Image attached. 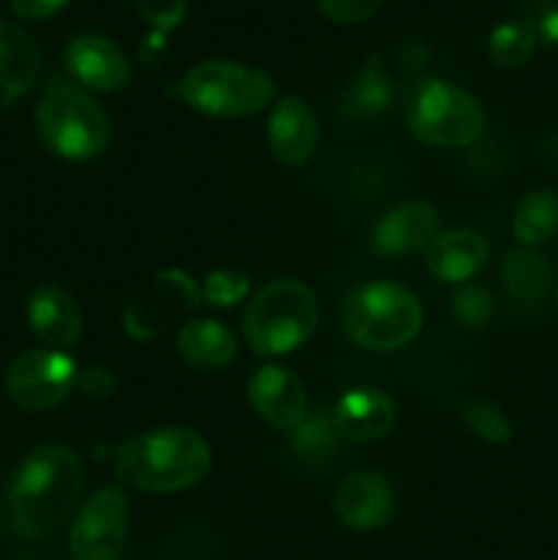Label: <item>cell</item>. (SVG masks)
<instances>
[{
  "mask_svg": "<svg viewBox=\"0 0 558 560\" xmlns=\"http://www.w3.org/2000/svg\"><path fill=\"white\" fill-rule=\"evenodd\" d=\"M85 470L66 446H42L25 457L9 487L11 525L25 539H49L77 514Z\"/></svg>",
  "mask_w": 558,
  "mask_h": 560,
  "instance_id": "obj_1",
  "label": "cell"
},
{
  "mask_svg": "<svg viewBox=\"0 0 558 560\" xmlns=\"http://www.w3.org/2000/svg\"><path fill=\"white\" fill-rule=\"evenodd\" d=\"M211 468V448L189 427L140 432L115 454V476L142 492H181L195 487Z\"/></svg>",
  "mask_w": 558,
  "mask_h": 560,
  "instance_id": "obj_2",
  "label": "cell"
},
{
  "mask_svg": "<svg viewBox=\"0 0 558 560\" xmlns=\"http://www.w3.org/2000/svg\"><path fill=\"white\" fill-rule=\"evenodd\" d=\"M405 126L432 148H468L485 135L487 115L474 93L452 82L416 77L399 85Z\"/></svg>",
  "mask_w": 558,
  "mask_h": 560,
  "instance_id": "obj_3",
  "label": "cell"
},
{
  "mask_svg": "<svg viewBox=\"0 0 558 560\" xmlns=\"http://www.w3.org/2000/svg\"><path fill=\"white\" fill-rule=\"evenodd\" d=\"M425 323L419 295L392 279L361 284L342 306V328L359 348L392 353L414 342Z\"/></svg>",
  "mask_w": 558,
  "mask_h": 560,
  "instance_id": "obj_4",
  "label": "cell"
},
{
  "mask_svg": "<svg viewBox=\"0 0 558 560\" xmlns=\"http://www.w3.org/2000/svg\"><path fill=\"white\" fill-rule=\"evenodd\" d=\"M44 145L69 162H88L109 142V118L74 80L53 77L36 107Z\"/></svg>",
  "mask_w": 558,
  "mask_h": 560,
  "instance_id": "obj_5",
  "label": "cell"
},
{
  "mask_svg": "<svg viewBox=\"0 0 558 560\" xmlns=\"http://www.w3.org/2000/svg\"><path fill=\"white\" fill-rule=\"evenodd\" d=\"M244 339L257 355L293 353L317 326V299L299 279H274L244 312Z\"/></svg>",
  "mask_w": 558,
  "mask_h": 560,
  "instance_id": "obj_6",
  "label": "cell"
},
{
  "mask_svg": "<svg viewBox=\"0 0 558 560\" xmlns=\"http://www.w3.org/2000/svg\"><path fill=\"white\" fill-rule=\"evenodd\" d=\"M175 98L211 118H249L268 107L277 93L274 80L255 66L235 60H202L173 88Z\"/></svg>",
  "mask_w": 558,
  "mask_h": 560,
  "instance_id": "obj_7",
  "label": "cell"
},
{
  "mask_svg": "<svg viewBox=\"0 0 558 560\" xmlns=\"http://www.w3.org/2000/svg\"><path fill=\"white\" fill-rule=\"evenodd\" d=\"M129 503L118 487L93 492L71 520V560H118L126 545Z\"/></svg>",
  "mask_w": 558,
  "mask_h": 560,
  "instance_id": "obj_8",
  "label": "cell"
},
{
  "mask_svg": "<svg viewBox=\"0 0 558 560\" xmlns=\"http://www.w3.org/2000/svg\"><path fill=\"white\" fill-rule=\"evenodd\" d=\"M77 377L74 361L60 350H31L9 366L5 392L20 408L49 410L74 392Z\"/></svg>",
  "mask_w": 558,
  "mask_h": 560,
  "instance_id": "obj_9",
  "label": "cell"
},
{
  "mask_svg": "<svg viewBox=\"0 0 558 560\" xmlns=\"http://www.w3.org/2000/svg\"><path fill=\"white\" fill-rule=\"evenodd\" d=\"M202 301L200 288L184 271H164L142 290L124 312V328L135 339H153L175 315L195 310Z\"/></svg>",
  "mask_w": 558,
  "mask_h": 560,
  "instance_id": "obj_10",
  "label": "cell"
},
{
  "mask_svg": "<svg viewBox=\"0 0 558 560\" xmlns=\"http://www.w3.org/2000/svg\"><path fill=\"white\" fill-rule=\"evenodd\" d=\"M249 405L266 424L293 432L310 413L301 377L288 366L268 364L249 377Z\"/></svg>",
  "mask_w": 558,
  "mask_h": 560,
  "instance_id": "obj_11",
  "label": "cell"
},
{
  "mask_svg": "<svg viewBox=\"0 0 558 560\" xmlns=\"http://www.w3.org/2000/svg\"><path fill=\"white\" fill-rule=\"evenodd\" d=\"M63 60L77 85L91 88V91L98 93L120 91L131 77L129 60L120 52L118 44L96 36V33H82V36L71 38Z\"/></svg>",
  "mask_w": 558,
  "mask_h": 560,
  "instance_id": "obj_12",
  "label": "cell"
},
{
  "mask_svg": "<svg viewBox=\"0 0 558 560\" xmlns=\"http://www.w3.org/2000/svg\"><path fill=\"white\" fill-rule=\"evenodd\" d=\"M334 512L350 530L383 528L394 512V492L375 470H356L339 485Z\"/></svg>",
  "mask_w": 558,
  "mask_h": 560,
  "instance_id": "obj_13",
  "label": "cell"
},
{
  "mask_svg": "<svg viewBox=\"0 0 558 560\" xmlns=\"http://www.w3.org/2000/svg\"><path fill=\"white\" fill-rule=\"evenodd\" d=\"M438 235V213L430 202L410 200L392 208L372 230V249L386 257L427 249Z\"/></svg>",
  "mask_w": 558,
  "mask_h": 560,
  "instance_id": "obj_14",
  "label": "cell"
},
{
  "mask_svg": "<svg viewBox=\"0 0 558 560\" xmlns=\"http://www.w3.org/2000/svg\"><path fill=\"white\" fill-rule=\"evenodd\" d=\"M27 323L47 348H74L82 337V310L69 290L42 284L27 299Z\"/></svg>",
  "mask_w": 558,
  "mask_h": 560,
  "instance_id": "obj_15",
  "label": "cell"
},
{
  "mask_svg": "<svg viewBox=\"0 0 558 560\" xmlns=\"http://www.w3.org/2000/svg\"><path fill=\"white\" fill-rule=\"evenodd\" d=\"M317 140H321V129H317V118L310 104L295 96L279 98L268 118V148L274 156L282 164L299 167L310 162Z\"/></svg>",
  "mask_w": 558,
  "mask_h": 560,
  "instance_id": "obj_16",
  "label": "cell"
},
{
  "mask_svg": "<svg viewBox=\"0 0 558 560\" xmlns=\"http://www.w3.org/2000/svg\"><path fill=\"white\" fill-rule=\"evenodd\" d=\"M490 257L485 235L476 230H449L427 246V271L441 282L463 284L485 268Z\"/></svg>",
  "mask_w": 558,
  "mask_h": 560,
  "instance_id": "obj_17",
  "label": "cell"
},
{
  "mask_svg": "<svg viewBox=\"0 0 558 560\" xmlns=\"http://www.w3.org/2000/svg\"><path fill=\"white\" fill-rule=\"evenodd\" d=\"M334 424L348 441H377L397 421V405L381 388H353L334 408Z\"/></svg>",
  "mask_w": 558,
  "mask_h": 560,
  "instance_id": "obj_18",
  "label": "cell"
},
{
  "mask_svg": "<svg viewBox=\"0 0 558 560\" xmlns=\"http://www.w3.org/2000/svg\"><path fill=\"white\" fill-rule=\"evenodd\" d=\"M42 71V49L33 36L11 22H0V113L31 91Z\"/></svg>",
  "mask_w": 558,
  "mask_h": 560,
  "instance_id": "obj_19",
  "label": "cell"
},
{
  "mask_svg": "<svg viewBox=\"0 0 558 560\" xmlns=\"http://www.w3.org/2000/svg\"><path fill=\"white\" fill-rule=\"evenodd\" d=\"M178 353L195 370H222L239 353L235 334L219 320H191L178 331Z\"/></svg>",
  "mask_w": 558,
  "mask_h": 560,
  "instance_id": "obj_20",
  "label": "cell"
},
{
  "mask_svg": "<svg viewBox=\"0 0 558 560\" xmlns=\"http://www.w3.org/2000/svg\"><path fill=\"white\" fill-rule=\"evenodd\" d=\"M394 96H399V93L394 91V80L386 69V60H383L381 52H375L361 66L359 74L350 80L348 91L342 96V113L350 120L377 118V115L392 107Z\"/></svg>",
  "mask_w": 558,
  "mask_h": 560,
  "instance_id": "obj_21",
  "label": "cell"
},
{
  "mask_svg": "<svg viewBox=\"0 0 558 560\" xmlns=\"http://www.w3.org/2000/svg\"><path fill=\"white\" fill-rule=\"evenodd\" d=\"M503 282L520 304H542L553 290V271L545 257L520 246L503 257Z\"/></svg>",
  "mask_w": 558,
  "mask_h": 560,
  "instance_id": "obj_22",
  "label": "cell"
},
{
  "mask_svg": "<svg viewBox=\"0 0 558 560\" xmlns=\"http://www.w3.org/2000/svg\"><path fill=\"white\" fill-rule=\"evenodd\" d=\"M512 233L520 246L534 249L558 233V195L550 189H536L523 197L512 219Z\"/></svg>",
  "mask_w": 558,
  "mask_h": 560,
  "instance_id": "obj_23",
  "label": "cell"
},
{
  "mask_svg": "<svg viewBox=\"0 0 558 560\" xmlns=\"http://www.w3.org/2000/svg\"><path fill=\"white\" fill-rule=\"evenodd\" d=\"M339 430L334 424V416L323 413V410H312L306 419L290 432V448L299 454L304 463L323 465L334 457L339 441Z\"/></svg>",
  "mask_w": 558,
  "mask_h": 560,
  "instance_id": "obj_24",
  "label": "cell"
},
{
  "mask_svg": "<svg viewBox=\"0 0 558 560\" xmlns=\"http://www.w3.org/2000/svg\"><path fill=\"white\" fill-rule=\"evenodd\" d=\"M536 49V36L525 22H503L490 33L487 52L490 60L501 69H520L531 60Z\"/></svg>",
  "mask_w": 558,
  "mask_h": 560,
  "instance_id": "obj_25",
  "label": "cell"
},
{
  "mask_svg": "<svg viewBox=\"0 0 558 560\" xmlns=\"http://www.w3.org/2000/svg\"><path fill=\"white\" fill-rule=\"evenodd\" d=\"M460 416H463L465 427H468L476 438L492 443V446H507V443L512 441V421L507 419V413H503L498 405L487 402V399H468V402H463V408H460Z\"/></svg>",
  "mask_w": 558,
  "mask_h": 560,
  "instance_id": "obj_26",
  "label": "cell"
},
{
  "mask_svg": "<svg viewBox=\"0 0 558 560\" xmlns=\"http://www.w3.org/2000/svg\"><path fill=\"white\" fill-rule=\"evenodd\" d=\"M200 295L206 304L230 310V306L241 304L249 295V279H246V273L235 271V268H219V271L208 273L200 288Z\"/></svg>",
  "mask_w": 558,
  "mask_h": 560,
  "instance_id": "obj_27",
  "label": "cell"
},
{
  "mask_svg": "<svg viewBox=\"0 0 558 560\" xmlns=\"http://www.w3.org/2000/svg\"><path fill=\"white\" fill-rule=\"evenodd\" d=\"M496 304H492V295L487 293L479 284H465L454 293L452 299V315L463 323L465 328H481L490 323Z\"/></svg>",
  "mask_w": 558,
  "mask_h": 560,
  "instance_id": "obj_28",
  "label": "cell"
},
{
  "mask_svg": "<svg viewBox=\"0 0 558 560\" xmlns=\"http://www.w3.org/2000/svg\"><path fill=\"white\" fill-rule=\"evenodd\" d=\"M386 0H317V9L337 25H361L383 9Z\"/></svg>",
  "mask_w": 558,
  "mask_h": 560,
  "instance_id": "obj_29",
  "label": "cell"
},
{
  "mask_svg": "<svg viewBox=\"0 0 558 560\" xmlns=\"http://www.w3.org/2000/svg\"><path fill=\"white\" fill-rule=\"evenodd\" d=\"M135 5L153 31L167 36L170 31H175L184 22L189 0H135Z\"/></svg>",
  "mask_w": 558,
  "mask_h": 560,
  "instance_id": "obj_30",
  "label": "cell"
},
{
  "mask_svg": "<svg viewBox=\"0 0 558 560\" xmlns=\"http://www.w3.org/2000/svg\"><path fill=\"white\" fill-rule=\"evenodd\" d=\"M525 25L531 27L536 42L558 44V0H528Z\"/></svg>",
  "mask_w": 558,
  "mask_h": 560,
  "instance_id": "obj_31",
  "label": "cell"
},
{
  "mask_svg": "<svg viewBox=\"0 0 558 560\" xmlns=\"http://www.w3.org/2000/svg\"><path fill=\"white\" fill-rule=\"evenodd\" d=\"M427 63H430V49L421 38H405L397 47V66L403 71V82L425 77Z\"/></svg>",
  "mask_w": 558,
  "mask_h": 560,
  "instance_id": "obj_32",
  "label": "cell"
},
{
  "mask_svg": "<svg viewBox=\"0 0 558 560\" xmlns=\"http://www.w3.org/2000/svg\"><path fill=\"white\" fill-rule=\"evenodd\" d=\"M77 386L93 399H104L115 392V375L107 366H88L85 372H80L77 377Z\"/></svg>",
  "mask_w": 558,
  "mask_h": 560,
  "instance_id": "obj_33",
  "label": "cell"
},
{
  "mask_svg": "<svg viewBox=\"0 0 558 560\" xmlns=\"http://www.w3.org/2000/svg\"><path fill=\"white\" fill-rule=\"evenodd\" d=\"M69 5V0H11V11H14L20 20L42 22L49 16L60 14V11Z\"/></svg>",
  "mask_w": 558,
  "mask_h": 560,
  "instance_id": "obj_34",
  "label": "cell"
},
{
  "mask_svg": "<svg viewBox=\"0 0 558 560\" xmlns=\"http://www.w3.org/2000/svg\"><path fill=\"white\" fill-rule=\"evenodd\" d=\"M164 33H156L153 31L151 36L146 38V42H142V47H140V58H142V63L146 66H156L159 60H162V55H164Z\"/></svg>",
  "mask_w": 558,
  "mask_h": 560,
  "instance_id": "obj_35",
  "label": "cell"
},
{
  "mask_svg": "<svg viewBox=\"0 0 558 560\" xmlns=\"http://www.w3.org/2000/svg\"><path fill=\"white\" fill-rule=\"evenodd\" d=\"M556 306H558V279H556Z\"/></svg>",
  "mask_w": 558,
  "mask_h": 560,
  "instance_id": "obj_36",
  "label": "cell"
}]
</instances>
